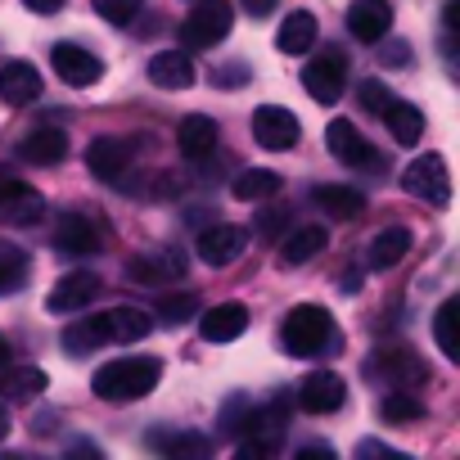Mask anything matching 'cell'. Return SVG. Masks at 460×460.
Masks as SVG:
<instances>
[{
  "label": "cell",
  "instance_id": "8fae6325",
  "mask_svg": "<svg viewBox=\"0 0 460 460\" xmlns=\"http://www.w3.org/2000/svg\"><path fill=\"white\" fill-rule=\"evenodd\" d=\"M194 249H199V258H203L208 267H230V262L249 249V230H244V226H208Z\"/></svg>",
  "mask_w": 460,
  "mask_h": 460
},
{
  "label": "cell",
  "instance_id": "9a60e30c",
  "mask_svg": "<svg viewBox=\"0 0 460 460\" xmlns=\"http://www.w3.org/2000/svg\"><path fill=\"white\" fill-rule=\"evenodd\" d=\"M86 167L95 181H122V172L131 167V140L122 136H100L91 149H86Z\"/></svg>",
  "mask_w": 460,
  "mask_h": 460
},
{
  "label": "cell",
  "instance_id": "d590c367",
  "mask_svg": "<svg viewBox=\"0 0 460 460\" xmlns=\"http://www.w3.org/2000/svg\"><path fill=\"white\" fill-rule=\"evenodd\" d=\"M91 5H95V14L109 19L113 28H127V23L136 19V0H91Z\"/></svg>",
  "mask_w": 460,
  "mask_h": 460
},
{
  "label": "cell",
  "instance_id": "4316f807",
  "mask_svg": "<svg viewBox=\"0 0 460 460\" xmlns=\"http://www.w3.org/2000/svg\"><path fill=\"white\" fill-rule=\"evenodd\" d=\"M312 203L316 208H325L330 217H339V221H348V217H361L366 212V194L361 190H352V185H316L312 190Z\"/></svg>",
  "mask_w": 460,
  "mask_h": 460
},
{
  "label": "cell",
  "instance_id": "e575fe53",
  "mask_svg": "<svg viewBox=\"0 0 460 460\" xmlns=\"http://www.w3.org/2000/svg\"><path fill=\"white\" fill-rule=\"evenodd\" d=\"M203 312V303H199V294H167L163 303H158V316H163V325H185L190 316H199Z\"/></svg>",
  "mask_w": 460,
  "mask_h": 460
},
{
  "label": "cell",
  "instance_id": "d4e9b609",
  "mask_svg": "<svg viewBox=\"0 0 460 460\" xmlns=\"http://www.w3.org/2000/svg\"><path fill=\"white\" fill-rule=\"evenodd\" d=\"M325 244H330V230H325V226H298L294 235L280 240V258H285L289 267H303V262H312Z\"/></svg>",
  "mask_w": 460,
  "mask_h": 460
},
{
  "label": "cell",
  "instance_id": "8992f818",
  "mask_svg": "<svg viewBox=\"0 0 460 460\" xmlns=\"http://www.w3.org/2000/svg\"><path fill=\"white\" fill-rule=\"evenodd\" d=\"M303 86L316 104H339L343 100V86H348V64L339 50H325L316 55L307 68H303Z\"/></svg>",
  "mask_w": 460,
  "mask_h": 460
},
{
  "label": "cell",
  "instance_id": "4fadbf2b",
  "mask_svg": "<svg viewBox=\"0 0 460 460\" xmlns=\"http://www.w3.org/2000/svg\"><path fill=\"white\" fill-rule=\"evenodd\" d=\"M95 298H100V276H91V271H73V276H64V280L50 289L46 307H50L55 316H68V312L91 307Z\"/></svg>",
  "mask_w": 460,
  "mask_h": 460
},
{
  "label": "cell",
  "instance_id": "b9f144b4",
  "mask_svg": "<svg viewBox=\"0 0 460 460\" xmlns=\"http://www.w3.org/2000/svg\"><path fill=\"white\" fill-rule=\"evenodd\" d=\"M23 5L32 14H55V10H64V0H23Z\"/></svg>",
  "mask_w": 460,
  "mask_h": 460
},
{
  "label": "cell",
  "instance_id": "7bdbcfd3",
  "mask_svg": "<svg viewBox=\"0 0 460 460\" xmlns=\"http://www.w3.org/2000/svg\"><path fill=\"white\" fill-rule=\"evenodd\" d=\"M361 456H388V460H402V451H388L379 442H361Z\"/></svg>",
  "mask_w": 460,
  "mask_h": 460
},
{
  "label": "cell",
  "instance_id": "44dd1931",
  "mask_svg": "<svg viewBox=\"0 0 460 460\" xmlns=\"http://www.w3.org/2000/svg\"><path fill=\"white\" fill-rule=\"evenodd\" d=\"M149 82L163 86V91H185V86H194V64H190V55H185V50H163V55H154V59H149Z\"/></svg>",
  "mask_w": 460,
  "mask_h": 460
},
{
  "label": "cell",
  "instance_id": "277c9868",
  "mask_svg": "<svg viewBox=\"0 0 460 460\" xmlns=\"http://www.w3.org/2000/svg\"><path fill=\"white\" fill-rule=\"evenodd\" d=\"M402 190L411 199H424L429 208H447L451 203V172L442 163V154H424L402 172Z\"/></svg>",
  "mask_w": 460,
  "mask_h": 460
},
{
  "label": "cell",
  "instance_id": "603a6c76",
  "mask_svg": "<svg viewBox=\"0 0 460 460\" xmlns=\"http://www.w3.org/2000/svg\"><path fill=\"white\" fill-rule=\"evenodd\" d=\"M100 321H104V339H109V343H140V339L154 330L149 312H140V307H113V312H104Z\"/></svg>",
  "mask_w": 460,
  "mask_h": 460
},
{
  "label": "cell",
  "instance_id": "83f0119b",
  "mask_svg": "<svg viewBox=\"0 0 460 460\" xmlns=\"http://www.w3.org/2000/svg\"><path fill=\"white\" fill-rule=\"evenodd\" d=\"M276 46H280L285 55H307V50L316 46V14H307V10H294V14L280 23V32H276Z\"/></svg>",
  "mask_w": 460,
  "mask_h": 460
},
{
  "label": "cell",
  "instance_id": "3957f363",
  "mask_svg": "<svg viewBox=\"0 0 460 460\" xmlns=\"http://www.w3.org/2000/svg\"><path fill=\"white\" fill-rule=\"evenodd\" d=\"M230 23H235V10L226 0H199L181 23V41L185 50H212L230 37Z\"/></svg>",
  "mask_w": 460,
  "mask_h": 460
},
{
  "label": "cell",
  "instance_id": "ab89813d",
  "mask_svg": "<svg viewBox=\"0 0 460 460\" xmlns=\"http://www.w3.org/2000/svg\"><path fill=\"white\" fill-rule=\"evenodd\" d=\"M217 86H240V82H249V64H230V68H217V77H212Z\"/></svg>",
  "mask_w": 460,
  "mask_h": 460
},
{
  "label": "cell",
  "instance_id": "30bf717a",
  "mask_svg": "<svg viewBox=\"0 0 460 460\" xmlns=\"http://www.w3.org/2000/svg\"><path fill=\"white\" fill-rule=\"evenodd\" d=\"M348 402V384L334 375V370H316V375H307L303 384H298V406L307 411V415H330V411H339Z\"/></svg>",
  "mask_w": 460,
  "mask_h": 460
},
{
  "label": "cell",
  "instance_id": "52a82bcc",
  "mask_svg": "<svg viewBox=\"0 0 460 460\" xmlns=\"http://www.w3.org/2000/svg\"><path fill=\"white\" fill-rule=\"evenodd\" d=\"M253 136H258L262 149H294L298 136H303V122L289 109H280V104H262L253 113Z\"/></svg>",
  "mask_w": 460,
  "mask_h": 460
},
{
  "label": "cell",
  "instance_id": "e0dca14e",
  "mask_svg": "<svg viewBox=\"0 0 460 460\" xmlns=\"http://www.w3.org/2000/svg\"><path fill=\"white\" fill-rule=\"evenodd\" d=\"M176 149H181L190 163L208 158V154L217 149V122H212L208 113H190V118H181V127H176Z\"/></svg>",
  "mask_w": 460,
  "mask_h": 460
},
{
  "label": "cell",
  "instance_id": "f1b7e54d",
  "mask_svg": "<svg viewBox=\"0 0 460 460\" xmlns=\"http://www.w3.org/2000/svg\"><path fill=\"white\" fill-rule=\"evenodd\" d=\"M149 447L172 460H208L212 456V442L203 433H149Z\"/></svg>",
  "mask_w": 460,
  "mask_h": 460
},
{
  "label": "cell",
  "instance_id": "ee69618b",
  "mask_svg": "<svg viewBox=\"0 0 460 460\" xmlns=\"http://www.w3.org/2000/svg\"><path fill=\"white\" fill-rule=\"evenodd\" d=\"M316 456H321V460H330L334 451H330V447H303V451H298V460H316Z\"/></svg>",
  "mask_w": 460,
  "mask_h": 460
},
{
  "label": "cell",
  "instance_id": "7dc6e473",
  "mask_svg": "<svg viewBox=\"0 0 460 460\" xmlns=\"http://www.w3.org/2000/svg\"><path fill=\"white\" fill-rule=\"evenodd\" d=\"M10 433V415H5V406H0V438Z\"/></svg>",
  "mask_w": 460,
  "mask_h": 460
},
{
  "label": "cell",
  "instance_id": "cb8c5ba5",
  "mask_svg": "<svg viewBox=\"0 0 460 460\" xmlns=\"http://www.w3.org/2000/svg\"><path fill=\"white\" fill-rule=\"evenodd\" d=\"M280 172H271V167H244L235 181H230V194H235L240 203H267V199H276L280 194Z\"/></svg>",
  "mask_w": 460,
  "mask_h": 460
},
{
  "label": "cell",
  "instance_id": "836d02e7",
  "mask_svg": "<svg viewBox=\"0 0 460 460\" xmlns=\"http://www.w3.org/2000/svg\"><path fill=\"white\" fill-rule=\"evenodd\" d=\"M379 415H384L388 424H411V420L424 415V402H420L411 388H397V393H388V397L379 402Z\"/></svg>",
  "mask_w": 460,
  "mask_h": 460
},
{
  "label": "cell",
  "instance_id": "ba28073f",
  "mask_svg": "<svg viewBox=\"0 0 460 460\" xmlns=\"http://www.w3.org/2000/svg\"><path fill=\"white\" fill-rule=\"evenodd\" d=\"M325 145H330V154H334L339 163H348V167H379L375 145H370L348 118H334V122L325 127Z\"/></svg>",
  "mask_w": 460,
  "mask_h": 460
},
{
  "label": "cell",
  "instance_id": "2e32d148",
  "mask_svg": "<svg viewBox=\"0 0 460 460\" xmlns=\"http://www.w3.org/2000/svg\"><path fill=\"white\" fill-rule=\"evenodd\" d=\"M55 249L68 258H91V253H100V230L82 212H64L55 226Z\"/></svg>",
  "mask_w": 460,
  "mask_h": 460
},
{
  "label": "cell",
  "instance_id": "5b68a950",
  "mask_svg": "<svg viewBox=\"0 0 460 460\" xmlns=\"http://www.w3.org/2000/svg\"><path fill=\"white\" fill-rule=\"evenodd\" d=\"M46 217V199L23 185L10 167H0V221L5 226H37Z\"/></svg>",
  "mask_w": 460,
  "mask_h": 460
},
{
  "label": "cell",
  "instance_id": "ffe728a7",
  "mask_svg": "<svg viewBox=\"0 0 460 460\" xmlns=\"http://www.w3.org/2000/svg\"><path fill=\"white\" fill-rule=\"evenodd\" d=\"M406 253H411V230H406V226H388V230H379V235L370 240L366 267H370V271H388V267H397Z\"/></svg>",
  "mask_w": 460,
  "mask_h": 460
},
{
  "label": "cell",
  "instance_id": "6da1fadb",
  "mask_svg": "<svg viewBox=\"0 0 460 460\" xmlns=\"http://www.w3.org/2000/svg\"><path fill=\"white\" fill-rule=\"evenodd\" d=\"M158 379H163V366L154 357H118V361L95 370L91 388L104 402H140L158 388Z\"/></svg>",
  "mask_w": 460,
  "mask_h": 460
},
{
  "label": "cell",
  "instance_id": "7c38bea8",
  "mask_svg": "<svg viewBox=\"0 0 460 460\" xmlns=\"http://www.w3.org/2000/svg\"><path fill=\"white\" fill-rule=\"evenodd\" d=\"M388 28H393V5L388 0H352L348 5V32L357 41L375 46V41L388 37Z\"/></svg>",
  "mask_w": 460,
  "mask_h": 460
},
{
  "label": "cell",
  "instance_id": "5bb4252c",
  "mask_svg": "<svg viewBox=\"0 0 460 460\" xmlns=\"http://www.w3.org/2000/svg\"><path fill=\"white\" fill-rule=\"evenodd\" d=\"M249 330V307L244 303H217L208 312H199V334L208 343H230Z\"/></svg>",
  "mask_w": 460,
  "mask_h": 460
},
{
  "label": "cell",
  "instance_id": "484cf974",
  "mask_svg": "<svg viewBox=\"0 0 460 460\" xmlns=\"http://www.w3.org/2000/svg\"><path fill=\"white\" fill-rule=\"evenodd\" d=\"M0 393L10 402H32L46 393V370L37 366H0Z\"/></svg>",
  "mask_w": 460,
  "mask_h": 460
},
{
  "label": "cell",
  "instance_id": "ac0fdd59",
  "mask_svg": "<svg viewBox=\"0 0 460 460\" xmlns=\"http://www.w3.org/2000/svg\"><path fill=\"white\" fill-rule=\"evenodd\" d=\"M0 100L5 104H32V100H41V73L32 68V64H5L0 68Z\"/></svg>",
  "mask_w": 460,
  "mask_h": 460
},
{
  "label": "cell",
  "instance_id": "bcb514c9",
  "mask_svg": "<svg viewBox=\"0 0 460 460\" xmlns=\"http://www.w3.org/2000/svg\"><path fill=\"white\" fill-rule=\"evenodd\" d=\"M10 357H14V348H10V339L0 334V366H10Z\"/></svg>",
  "mask_w": 460,
  "mask_h": 460
},
{
  "label": "cell",
  "instance_id": "74e56055",
  "mask_svg": "<svg viewBox=\"0 0 460 460\" xmlns=\"http://www.w3.org/2000/svg\"><path fill=\"white\" fill-rule=\"evenodd\" d=\"M285 221H289V212L285 208H258V235H267V240H280V230H285Z\"/></svg>",
  "mask_w": 460,
  "mask_h": 460
},
{
  "label": "cell",
  "instance_id": "1f68e13d",
  "mask_svg": "<svg viewBox=\"0 0 460 460\" xmlns=\"http://www.w3.org/2000/svg\"><path fill=\"white\" fill-rule=\"evenodd\" d=\"M100 343H109V339H104V321H100V316H82V321H73V325L64 330V352H68V357L100 352Z\"/></svg>",
  "mask_w": 460,
  "mask_h": 460
},
{
  "label": "cell",
  "instance_id": "f6af8a7d",
  "mask_svg": "<svg viewBox=\"0 0 460 460\" xmlns=\"http://www.w3.org/2000/svg\"><path fill=\"white\" fill-rule=\"evenodd\" d=\"M357 289H361V276L348 271V276H343V294H357Z\"/></svg>",
  "mask_w": 460,
  "mask_h": 460
},
{
  "label": "cell",
  "instance_id": "f546056e",
  "mask_svg": "<svg viewBox=\"0 0 460 460\" xmlns=\"http://www.w3.org/2000/svg\"><path fill=\"white\" fill-rule=\"evenodd\" d=\"M456 325H460V298H447L433 316V339H438V352L447 361H460V330Z\"/></svg>",
  "mask_w": 460,
  "mask_h": 460
},
{
  "label": "cell",
  "instance_id": "4dcf8cb0",
  "mask_svg": "<svg viewBox=\"0 0 460 460\" xmlns=\"http://www.w3.org/2000/svg\"><path fill=\"white\" fill-rule=\"evenodd\" d=\"M375 366H384V370H388V379H393L397 388H415V384H424V379H429V366H424L420 357L402 352V348L379 352V361H375Z\"/></svg>",
  "mask_w": 460,
  "mask_h": 460
},
{
  "label": "cell",
  "instance_id": "7a4b0ae2",
  "mask_svg": "<svg viewBox=\"0 0 460 460\" xmlns=\"http://www.w3.org/2000/svg\"><path fill=\"white\" fill-rule=\"evenodd\" d=\"M280 343L289 357H316L334 343V316L316 303H298L280 325Z\"/></svg>",
  "mask_w": 460,
  "mask_h": 460
},
{
  "label": "cell",
  "instance_id": "9c48e42d",
  "mask_svg": "<svg viewBox=\"0 0 460 460\" xmlns=\"http://www.w3.org/2000/svg\"><path fill=\"white\" fill-rule=\"evenodd\" d=\"M50 64H55L59 82H64V86H77V91H86V86H95V82L104 77V64H100L91 50H82V46H68V41L50 50Z\"/></svg>",
  "mask_w": 460,
  "mask_h": 460
},
{
  "label": "cell",
  "instance_id": "f35d334b",
  "mask_svg": "<svg viewBox=\"0 0 460 460\" xmlns=\"http://www.w3.org/2000/svg\"><path fill=\"white\" fill-rule=\"evenodd\" d=\"M388 100H393V95L384 91V82H361V104H366L370 113H384Z\"/></svg>",
  "mask_w": 460,
  "mask_h": 460
},
{
  "label": "cell",
  "instance_id": "7402d4cb",
  "mask_svg": "<svg viewBox=\"0 0 460 460\" xmlns=\"http://www.w3.org/2000/svg\"><path fill=\"white\" fill-rule=\"evenodd\" d=\"M64 154H68V136H64L59 127H41V131H28V136L19 140V158L41 163V167L64 163Z\"/></svg>",
  "mask_w": 460,
  "mask_h": 460
},
{
  "label": "cell",
  "instance_id": "d6986e66",
  "mask_svg": "<svg viewBox=\"0 0 460 460\" xmlns=\"http://www.w3.org/2000/svg\"><path fill=\"white\" fill-rule=\"evenodd\" d=\"M384 127H388V136L402 145V149H411V145H420V136H424V113L411 104V100H388L384 104Z\"/></svg>",
  "mask_w": 460,
  "mask_h": 460
},
{
  "label": "cell",
  "instance_id": "8d00e7d4",
  "mask_svg": "<svg viewBox=\"0 0 460 460\" xmlns=\"http://www.w3.org/2000/svg\"><path fill=\"white\" fill-rule=\"evenodd\" d=\"M244 415H249V397H244V393H240V397H230V402L221 406V433L240 438V429H244Z\"/></svg>",
  "mask_w": 460,
  "mask_h": 460
},
{
  "label": "cell",
  "instance_id": "d6a6232c",
  "mask_svg": "<svg viewBox=\"0 0 460 460\" xmlns=\"http://www.w3.org/2000/svg\"><path fill=\"white\" fill-rule=\"evenodd\" d=\"M23 280H28V253H23L19 244H5V240H0V298L19 294Z\"/></svg>",
  "mask_w": 460,
  "mask_h": 460
},
{
  "label": "cell",
  "instance_id": "60d3db41",
  "mask_svg": "<svg viewBox=\"0 0 460 460\" xmlns=\"http://www.w3.org/2000/svg\"><path fill=\"white\" fill-rule=\"evenodd\" d=\"M240 5H244V10L253 14V19H267V14L276 10V0H240Z\"/></svg>",
  "mask_w": 460,
  "mask_h": 460
}]
</instances>
